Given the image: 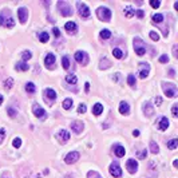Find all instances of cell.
I'll return each mask as SVG.
<instances>
[{
	"instance_id": "cell-1",
	"label": "cell",
	"mask_w": 178,
	"mask_h": 178,
	"mask_svg": "<svg viewBox=\"0 0 178 178\" xmlns=\"http://www.w3.org/2000/svg\"><path fill=\"white\" fill-rule=\"evenodd\" d=\"M0 26L7 28H12L15 26V20L11 16V12L8 10H3L0 12Z\"/></svg>"
},
{
	"instance_id": "cell-2",
	"label": "cell",
	"mask_w": 178,
	"mask_h": 178,
	"mask_svg": "<svg viewBox=\"0 0 178 178\" xmlns=\"http://www.w3.org/2000/svg\"><path fill=\"white\" fill-rule=\"evenodd\" d=\"M162 90H164L165 95L168 98H175L178 92V88L175 84L173 83H162Z\"/></svg>"
},
{
	"instance_id": "cell-3",
	"label": "cell",
	"mask_w": 178,
	"mask_h": 178,
	"mask_svg": "<svg viewBox=\"0 0 178 178\" xmlns=\"http://www.w3.org/2000/svg\"><path fill=\"white\" fill-rule=\"evenodd\" d=\"M56 6H58V10H59L62 16H71V15H72V7H71L67 1L60 0V1H58Z\"/></svg>"
},
{
	"instance_id": "cell-4",
	"label": "cell",
	"mask_w": 178,
	"mask_h": 178,
	"mask_svg": "<svg viewBox=\"0 0 178 178\" xmlns=\"http://www.w3.org/2000/svg\"><path fill=\"white\" fill-rule=\"evenodd\" d=\"M97 16L102 21H110V19H111V11L106 7H99L97 10Z\"/></svg>"
},
{
	"instance_id": "cell-5",
	"label": "cell",
	"mask_w": 178,
	"mask_h": 178,
	"mask_svg": "<svg viewBox=\"0 0 178 178\" xmlns=\"http://www.w3.org/2000/svg\"><path fill=\"white\" fill-rule=\"evenodd\" d=\"M134 50H135V54L137 55H145V52H146V44L143 43L142 39L139 38H135L134 39Z\"/></svg>"
},
{
	"instance_id": "cell-6",
	"label": "cell",
	"mask_w": 178,
	"mask_h": 178,
	"mask_svg": "<svg viewBox=\"0 0 178 178\" xmlns=\"http://www.w3.org/2000/svg\"><path fill=\"white\" fill-rule=\"evenodd\" d=\"M56 99V92L52 88H46L44 90V101L47 105H52Z\"/></svg>"
},
{
	"instance_id": "cell-7",
	"label": "cell",
	"mask_w": 178,
	"mask_h": 178,
	"mask_svg": "<svg viewBox=\"0 0 178 178\" xmlns=\"http://www.w3.org/2000/svg\"><path fill=\"white\" fill-rule=\"evenodd\" d=\"M108 171H110V174H111L112 177H115V178L122 177V169L119 168V164L117 162V161H115V162H112V164L110 165Z\"/></svg>"
},
{
	"instance_id": "cell-8",
	"label": "cell",
	"mask_w": 178,
	"mask_h": 178,
	"mask_svg": "<svg viewBox=\"0 0 178 178\" xmlns=\"http://www.w3.org/2000/svg\"><path fill=\"white\" fill-rule=\"evenodd\" d=\"M77 8H78V11H79V15L82 16V18H88V16L91 15L88 7L84 3H82V1H78L77 3Z\"/></svg>"
},
{
	"instance_id": "cell-9",
	"label": "cell",
	"mask_w": 178,
	"mask_h": 178,
	"mask_svg": "<svg viewBox=\"0 0 178 178\" xmlns=\"http://www.w3.org/2000/svg\"><path fill=\"white\" fill-rule=\"evenodd\" d=\"M75 60H77L78 63H80V64L86 66L88 63V56L84 51H77V52H75Z\"/></svg>"
},
{
	"instance_id": "cell-10",
	"label": "cell",
	"mask_w": 178,
	"mask_h": 178,
	"mask_svg": "<svg viewBox=\"0 0 178 178\" xmlns=\"http://www.w3.org/2000/svg\"><path fill=\"white\" fill-rule=\"evenodd\" d=\"M149 71H150V64L146 62H141L139 63V78L145 79L149 75Z\"/></svg>"
},
{
	"instance_id": "cell-11",
	"label": "cell",
	"mask_w": 178,
	"mask_h": 178,
	"mask_svg": "<svg viewBox=\"0 0 178 178\" xmlns=\"http://www.w3.org/2000/svg\"><path fill=\"white\" fill-rule=\"evenodd\" d=\"M32 112H34V115L38 117V118H47V112L43 110V107H40V106L38 105V103H35V105L32 106Z\"/></svg>"
},
{
	"instance_id": "cell-12",
	"label": "cell",
	"mask_w": 178,
	"mask_h": 178,
	"mask_svg": "<svg viewBox=\"0 0 178 178\" xmlns=\"http://www.w3.org/2000/svg\"><path fill=\"white\" fill-rule=\"evenodd\" d=\"M79 157H80V154L78 151H71V153H68L66 155L64 161H66L67 165H71V164H75L77 161H79Z\"/></svg>"
},
{
	"instance_id": "cell-13",
	"label": "cell",
	"mask_w": 178,
	"mask_h": 178,
	"mask_svg": "<svg viewBox=\"0 0 178 178\" xmlns=\"http://www.w3.org/2000/svg\"><path fill=\"white\" fill-rule=\"evenodd\" d=\"M126 168H127L130 174H134L137 171V169H138V162H137L135 159H133V158H130V159L126 162Z\"/></svg>"
},
{
	"instance_id": "cell-14",
	"label": "cell",
	"mask_w": 178,
	"mask_h": 178,
	"mask_svg": "<svg viewBox=\"0 0 178 178\" xmlns=\"http://www.w3.org/2000/svg\"><path fill=\"white\" fill-rule=\"evenodd\" d=\"M18 15H19V20H20V23H21V24H24L26 20H27V18H28V10H27V8H24V7L19 8V10H18Z\"/></svg>"
},
{
	"instance_id": "cell-15",
	"label": "cell",
	"mask_w": 178,
	"mask_h": 178,
	"mask_svg": "<svg viewBox=\"0 0 178 178\" xmlns=\"http://www.w3.org/2000/svg\"><path fill=\"white\" fill-rule=\"evenodd\" d=\"M71 129L75 134H80L83 130V123L80 121H74V122H71Z\"/></svg>"
},
{
	"instance_id": "cell-16",
	"label": "cell",
	"mask_w": 178,
	"mask_h": 178,
	"mask_svg": "<svg viewBox=\"0 0 178 178\" xmlns=\"http://www.w3.org/2000/svg\"><path fill=\"white\" fill-rule=\"evenodd\" d=\"M119 112L122 114V115H129V112H130V106L127 102L122 101L121 103H119Z\"/></svg>"
},
{
	"instance_id": "cell-17",
	"label": "cell",
	"mask_w": 178,
	"mask_h": 178,
	"mask_svg": "<svg viewBox=\"0 0 178 178\" xmlns=\"http://www.w3.org/2000/svg\"><path fill=\"white\" fill-rule=\"evenodd\" d=\"M44 63H46V66H47V68H54L55 55H54V54H47V56H46V59H44Z\"/></svg>"
},
{
	"instance_id": "cell-18",
	"label": "cell",
	"mask_w": 178,
	"mask_h": 178,
	"mask_svg": "<svg viewBox=\"0 0 178 178\" xmlns=\"http://www.w3.org/2000/svg\"><path fill=\"white\" fill-rule=\"evenodd\" d=\"M58 138L62 143H66L67 141L70 139V133L67 131V130H60L59 133H58Z\"/></svg>"
},
{
	"instance_id": "cell-19",
	"label": "cell",
	"mask_w": 178,
	"mask_h": 178,
	"mask_svg": "<svg viewBox=\"0 0 178 178\" xmlns=\"http://www.w3.org/2000/svg\"><path fill=\"white\" fill-rule=\"evenodd\" d=\"M64 30L68 34H75L77 32V24H75V21H67L66 24H64Z\"/></svg>"
},
{
	"instance_id": "cell-20",
	"label": "cell",
	"mask_w": 178,
	"mask_h": 178,
	"mask_svg": "<svg viewBox=\"0 0 178 178\" xmlns=\"http://www.w3.org/2000/svg\"><path fill=\"white\" fill-rule=\"evenodd\" d=\"M143 112L146 114V117H151L154 114V107L151 106L150 102H146V103L143 105Z\"/></svg>"
},
{
	"instance_id": "cell-21",
	"label": "cell",
	"mask_w": 178,
	"mask_h": 178,
	"mask_svg": "<svg viewBox=\"0 0 178 178\" xmlns=\"http://www.w3.org/2000/svg\"><path fill=\"white\" fill-rule=\"evenodd\" d=\"M112 149H114V153H115V155H117V157H119V158L123 157V155L126 154L125 147L121 146V145H115V146L112 147Z\"/></svg>"
},
{
	"instance_id": "cell-22",
	"label": "cell",
	"mask_w": 178,
	"mask_h": 178,
	"mask_svg": "<svg viewBox=\"0 0 178 178\" xmlns=\"http://www.w3.org/2000/svg\"><path fill=\"white\" fill-rule=\"evenodd\" d=\"M169 127V121L168 118H165V117H161L159 119V123H158V129L162 130V131H165V130Z\"/></svg>"
},
{
	"instance_id": "cell-23",
	"label": "cell",
	"mask_w": 178,
	"mask_h": 178,
	"mask_svg": "<svg viewBox=\"0 0 178 178\" xmlns=\"http://www.w3.org/2000/svg\"><path fill=\"white\" fill-rule=\"evenodd\" d=\"M102 112H103V106L101 103H95L94 107H92V114L98 117V115H101Z\"/></svg>"
},
{
	"instance_id": "cell-24",
	"label": "cell",
	"mask_w": 178,
	"mask_h": 178,
	"mask_svg": "<svg viewBox=\"0 0 178 178\" xmlns=\"http://www.w3.org/2000/svg\"><path fill=\"white\" fill-rule=\"evenodd\" d=\"M134 15H135V10H134L131 6L125 7V16H126V18H133Z\"/></svg>"
},
{
	"instance_id": "cell-25",
	"label": "cell",
	"mask_w": 178,
	"mask_h": 178,
	"mask_svg": "<svg viewBox=\"0 0 178 178\" xmlns=\"http://www.w3.org/2000/svg\"><path fill=\"white\" fill-rule=\"evenodd\" d=\"M26 91H27L28 94H35L36 91V86L32 82H28L27 84H26Z\"/></svg>"
},
{
	"instance_id": "cell-26",
	"label": "cell",
	"mask_w": 178,
	"mask_h": 178,
	"mask_svg": "<svg viewBox=\"0 0 178 178\" xmlns=\"http://www.w3.org/2000/svg\"><path fill=\"white\" fill-rule=\"evenodd\" d=\"M15 68H16L18 71H27L28 68H30V66H28L26 62H19L18 64L15 66Z\"/></svg>"
},
{
	"instance_id": "cell-27",
	"label": "cell",
	"mask_w": 178,
	"mask_h": 178,
	"mask_svg": "<svg viewBox=\"0 0 178 178\" xmlns=\"http://www.w3.org/2000/svg\"><path fill=\"white\" fill-rule=\"evenodd\" d=\"M111 66V63H110V60L107 59V58H103V59L101 60V64H99V68L101 70H106V68H108V67Z\"/></svg>"
},
{
	"instance_id": "cell-28",
	"label": "cell",
	"mask_w": 178,
	"mask_h": 178,
	"mask_svg": "<svg viewBox=\"0 0 178 178\" xmlns=\"http://www.w3.org/2000/svg\"><path fill=\"white\" fill-rule=\"evenodd\" d=\"M178 146V139L177 138H173V139H170L168 142V147L170 149V150H175Z\"/></svg>"
},
{
	"instance_id": "cell-29",
	"label": "cell",
	"mask_w": 178,
	"mask_h": 178,
	"mask_svg": "<svg viewBox=\"0 0 178 178\" xmlns=\"http://www.w3.org/2000/svg\"><path fill=\"white\" fill-rule=\"evenodd\" d=\"M38 36H39V40H40L42 43H47L48 42V39H50L48 32H40Z\"/></svg>"
},
{
	"instance_id": "cell-30",
	"label": "cell",
	"mask_w": 178,
	"mask_h": 178,
	"mask_svg": "<svg viewBox=\"0 0 178 178\" xmlns=\"http://www.w3.org/2000/svg\"><path fill=\"white\" fill-rule=\"evenodd\" d=\"M66 80H67V83H71V84H77L78 82V78L74 75V74H68L66 77Z\"/></svg>"
},
{
	"instance_id": "cell-31",
	"label": "cell",
	"mask_w": 178,
	"mask_h": 178,
	"mask_svg": "<svg viewBox=\"0 0 178 178\" xmlns=\"http://www.w3.org/2000/svg\"><path fill=\"white\" fill-rule=\"evenodd\" d=\"M71 107H72V99L71 98L64 99V102H63V108H64V110H70Z\"/></svg>"
},
{
	"instance_id": "cell-32",
	"label": "cell",
	"mask_w": 178,
	"mask_h": 178,
	"mask_svg": "<svg viewBox=\"0 0 178 178\" xmlns=\"http://www.w3.org/2000/svg\"><path fill=\"white\" fill-rule=\"evenodd\" d=\"M153 20L155 24H159V23H162L164 21V15H161V14H154L153 15Z\"/></svg>"
},
{
	"instance_id": "cell-33",
	"label": "cell",
	"mask_w": 178,
	"mask_h": 178,
	"mask_svg": "<svg viewBox=\"0 0 178 178\" xmlns=\"http://www.w3.org/2000/svg\"><path fill=\"white\" fill-rule=\"evenodd\" d=\"M150 150L153 154H158V151H159V147H158V145L154 142V141L150 142Z\"/></svg>"
},
{
	"instance_id": "cell-34",
	"label": "cell",
	"mask_w": 178,
	"mask_h": 178,
	"mask_svg": "<svg viewBox=\"0 0 178 178\" xmlns=\"http://www.w3.org/2000/svg\"><path fill=\"white\" fill-rule=\"evenodd\" d=\"M112 55L115 56L117 59H122V58H123L122 50H119V48H114V50H112Z\"/></svg>"
},
{
	"instance_id": "cell-35",
	"label": "cell",
	"mask_w": 178,
	"mask_h": 178,
	"mask_svg": "<svg viewBox=\"0 0 178 178\" xmlns=\"http://www.w3.org/2000/svg\"><path fill=\"white\" fill-rule=\"evenodd\" d=\"M14 86V79L12 78H7V79L4 80V87L6 88H11Z\"/></svg>"
},
{
	"instance_id": "cell-36",
	"label": "cell",
	"mask_w": 178,
	"mask_h": 178,
	"mask_svg": "<svg viewBox=\"0 0 178 178\" xmlns=\"http://www.w3.org/2000/svg\"><path fill=\"white\" fill-rule=\"evenodd\" d=\"M110 36H111V32L108 30H102L101 31V39H108Z\"/></svg>"
},
{
	"instance_id": "cell-37",
	"label": "cell",
	"mask_w": 178,
	"mask_h": 178,
	"mask_svg": "<svg viewBox=\"0 0 178 178\" xmlns=\"http://www.w3.org/2000/svg\"><path fill=\"white\" fill-rule=\"evenodd\" d=\"M87 178H102L101 174H99L98 171H94V170H91L87 173Z\"/></svg>"
},
{
	"instance_id": "cell-38",
	"label": "cell",
	"mask_w": 178,
	"mask_h": 178,
	"mask_svg": "<svg viewBox=\"0 0 178 178\" xmlns=\"http://www.w3.org/2000/svg\"><path fill=\"white\" fill-rule=\"evenodd\" d=\"M127 83H129V86H131V87L135 86V78H134L133 74H130L129 77H127Z\"/></svg>"
},
{
	"instance_id": "cell-39",
	"label": "cell",
	"mask_w": 178,
	"mask_h": 178,
	"mask_svg": "<svg viewBox=\"0 0 178 178\" xmlns=\"http://www.w3.org/2000/svg\"><path fill=\"white\" fill-rule=\"evenodd\" d=\"M62 64H63V68H66V70L70 67V60H68V56H63Z\"/></svg>"
},
{
	"instance_id": "cell-40",
	"label": "cell",
	"mask_w": 178,
	"mask_h": 178,
	"mask_svg": "<svg viewBox=\"0 0 178 178\" xmlns=\"http://www.w3.org/2000/svg\"><path fill=\"white\" fill-rule=\"evenodd\" d=\"M7 112H8V115H10L11 118H15V117L18 115V112H16V110H15L14 107H8L7 108Z\"/></svg>"
},
{
	"instance_id": "cell-41",
	"label": "cell",
	"mask_w": 178,
	"mask_h": 178,
	"mask_svg": "<svg viewBox=\"0 0 178 178\" xmlns=\"http://www.w3.org/2000/svg\"><path fill=\"white\" fill-rule=\"evenodd\" d=\"M31 52H30V51H24V52H23V55H21V59H23V62H27V60H30L31 59Z\"/></svg>"
},
{
	"instance_id": "cell-42",
	"label": "cell",
	"mask_w": 178,
	"mask_h": 178,
	"mask_svg": "<svg viewBox=\"0 0 178 178\" xmlns=\"http://www.w3.org/2000/svg\"><path fill=\"white\" fill-rule=\"evenodd\" d=\"M150 38L154 42H158V40H159V35H158L155 31H150Z\"/></svg>"
},
{
	"instance_id": "cell-43",
	"label": "cell",
	"mask_w": 178,
	"mask_h": 178,
	"mask_svg": "<svg viewBox=\"0 0 178 178\" xmlns=\"http://www.w3.org/2000/svg\"><path fill=\"white\" fill-rule=\"evenodd\" d=\"M171 112H173V117H174V118H178V105L177 103L173 105V107H171Z\"/></svg>"
},
{
	"instance_id": "cell-44",
	"label": "cell",
	"mask_w": 178,
	"mask_h": 178,
	"mask_svg": "<svg viewBox=\"0 0 178 178\" xmlns=\"http://www.w3.org/2000/svg\"><path fill=\"white\" fill-rule=\"evenodd\" d=\"M12 145H14V147H16V149H19V147L21 146V139L20 138H15L14 142H12Z\"/></svg>"
},
{
	"instance_id": "cell-45",
	"label": "cell",
	"mask_w": 178,
	"mask_h": 178,
	"mask_svg": "<svg viewBox=\"0 0 178 178\" xmlns=\"http://www.w3.org/2000/svg\"><path fill=\"white\" fill-rule=\"evenodd\" d=\"M86 110H87V108H86V105L80 103L79 107H78V112H79V114H84V112H86Z\"/></svg>"
},
{
	"instance_id": "cell-46",
	"label": "cell",
	"mask_w": 178,
	"mask_h": 178,
	"mask_svg": "<svg viewBox=\"0 0 178 178\" xmlns=\"http://www.w3.org/2000/svg\"><path fill=\"white\" fill-rule=\"evenodd\" d=\"M150 6L153 8H158L161 6V1H158V0H150Z\"/></svg>"
},
{
	"instance_id": "cell-47",
	"label": "cell",
	"mask_w": 178,
	"mask_h": 178,
	"mask_svg": "<svg viewBox=\"0 0 178 178\" xmlns=\"http://www.w3.org/2000/svg\"><path fill=\"white\" fill-rule=\"evenodd\" d=\"M4 138H6V129H0V143L3 142Z\"/></svg>"
},
{
	"instance_id": "cell-48",
	"label": "cell",
	"mask_w": 178,
	"mask_h": 178,
	"mask_svg": "<svg viewBox=\"0 0 178 178\" xmlns=\"http://www.w3.org/2000/svg\"><path fill=\"white\" fill-rule=\"evenodd\" d=\"M154 103H155V105L157 106H161V103H162V98H161V97H155V98H154Z\"/></svg>"
},
{
	"instance_id": "cell-49",
	"label": "cell",
	"mask_w": 178,
	"mask_h": 178,
	"mask_svg": "<svg viewBox=\"0 0 178 178\" xmlns=\"http://www.w3.org/2000/svg\"><path fill=\"white\" fill-rule=\"evenodd\" d=\"M135 14H137V16H138V18H139V19H142L143 16H145V12H143L142 10H138V11H135Z\"/></svg>"
},
{
	"instance_id": "cell-50",
	"label": "cell",
	"mask_w": 178,
	"mask_h": 178,
	"mask_svg": "<svg viewBox=\"0 0 178 178\" xmlns=\"http://www.w3.org/2000/svg\"><path fill=\"white\" fill-rule=\"evenodd\" d=\"M159 62H161V63H168V62H169V58H168L166 55H162V56L159 58Z\"/></svg>"
},
{
	"instance_id": "cell-51",
	"label": "cell",
	"mask_w": 178,
	"mask_h": 178,
	"mask_svg": "<svg viewBox=\"0 0 178 178\" xmlns=\"http://www.w3.org/2000/svg\"><path fill=\"white\" fill-rule=\"evenodd\" d=\"M146 155H147V151H146V150H143L142 153H139V154H138V157H139L141 159H143V158H146Z\"/></svg>"
},
{
	"instance_id": "cell-52",
	"label": "cell",
	"mask_w": 178,
	"mask_h": 178,
	"mask_svg": "<svg viewBox=\"0 0 178 178\" xmlns=\"http://www.w3.org/2000/svg\"><path fill=\"white\" fill-rule=\"evenodd\" d=\"M52 32H54V35H55L56 36V38H58V36H59L60 35V31H59V28H54V30H52Z\"/></svg>"
},
{
	"instance_id": "cell-53",
	"label": "cell",
	"mask_w": 178,
	"mask_h": 178,
	"mask_svg": "<svg viewBox=\"0 0 178 178\" xmlns=\"http://www.w3.org/2000/svg\"><path fill=\"white\" fill-rule=\"evenodd\" d=\"M177 48H178V46L175 44L174 47H173V55H174V58H177V56H178V54H177Z\"/></svg>"
},
{
	"instance_id": "cell-54",
	"label": "cell",
	"mask_w": 178,
	"mask_h": 178,
	"mask_svg": "<svg viewBox=\"0 0 178 178\" xmlns=\"http://www.w3.org/2000/svg\"><path fill=\"white\" fill-rule=\"evenodd\" d=\"M84 90H86V92H88V91H90V83H88V82L84 84Z\"/></svg>"
},
{
	"instance_id": "cell-55",
	"label": "cell",
	"mask_w": 178,
	"mask_h": 178,
	"mask_svg": "<svg viewBox=\"0 0 178 178\" xmlns=\"http://www.w3.org/2000/svg\"><path fill=\"white\" fill-rule=\"evenodd\" d=\"M133 135L134 137H138V135H139V131H138V130H134V131H133Z\"/></svg>"
},
{
	"instance_id": "cell-56",
	"label": "cell",
	"mask_w": 178,
	"mask_h": 178,
	"mask_svg": "<svg viewBox=\"0 0 178 178\" xmlns=\"http://www.w3.org/2000/svg\"><path fill=\"white\" fill-rule=\"evenodd\" d=\"M169 74H170V77H175V72H174V70H170V71H169Z\"/></svg>"
},
{
	"instance_id": "cell-57",
	"label": "cell",
	"mask_w": 178,
	"mask_h": 178,
	"mask_svg": "<svg viewBox=\"0 0 178 178\" xmlns=\"http://www.w3.org/2000/svg\"><path fill=\"white\" fill-rule=\"evenodd\" d=\"M173 165H174V168H177V166H178V162H177V159H174V162H173Z\"/></svg>"
},
{
	"instance_id": "cell-58",
	"label": "cell",
	"mask_w": 178,
	"mask_h": 178,
	"mask_svg": "<svg viewBox=\"0 0 178 178\" xmlns=\"http://www.w3.org/2000/svg\"><path fill=\"white\" fill-rule=\"evenodd\" d=\"M1 103H3V95L0 94V105H1Z\"/></svg>"
},
{
	"instance_id": "cell-59",
	"label": "cell",
	"mask_w": 178,
	"mask_h": 178,
	"mask_svg": "<svg viewBox=\"0 0 178 178\" xmlns=\"http://www.w3.org/2000/svg\"><path fill=\"white\" fill-rule=\"evenodd\" d=\"M64 178H74V177H72V175H71V174H67Z\"/></svg>"
}]
</instances>
